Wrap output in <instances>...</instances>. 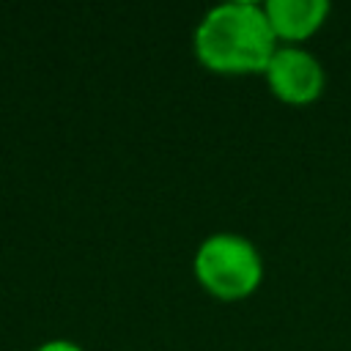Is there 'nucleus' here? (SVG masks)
Listing matches in <instances>:
<instances>
[{"mask_svg":"<svg viewBox=\"0 0 351 351\" xmlns=\"http://www.w3.org/2000/svg\"><path fill=\"white\" fill-rule=\"evenodd\" d=\"M192 47L203 69L214 74L241 77L263 74L280 41L271 33L263 3L225 0L211 5L200 16Z\"/></svg>","mask_w":351,"mask_h":351,"instance_id":"obj_1","label":"nucleus"},{"mask_svg":"<svg viewBox=\"0 0 351 351\" xmlns=\"http://www.w3.org/2000/svg\"><path fill=\"white\" fill-rule=\"evenodd\" d=\"M195 280L217 299L236 302L258 291L263 280V258L241 233H211L195 250Z\"/></svg>","mask_w":351,"mask_h":351,"instance_id":"obj_2","label":"nucleus"},{"mask_svg":"<svg viewBox=\"0 0 351 351\" xmlns=\"http://www.w3.org/2000/svg\"><path fill=\"white\" fill-rule=\"evenodd\" d=\"M263 77L269 90L285 104H310L326 88V71L321 60L299 44H280Z\"/></svg>","mask_w":351,"mask_h":351,"instance_id":"obj_3","label":"nucleus"},{"mask_svg":"<svg viewBox=\"0 0 351 351\" xmlns=\"http://www.w3.org/2000/svg\"><path fill=\"white\" fill-rule=\"evenodd\" d=\"M263 11L277 41L299 44L321 30L332 5L329 0H266Z\"/></svg>","mask_w":351,"mask_h":351,"instance_id":"obj_4","label":"nucleus"},{"mask_svg":"<svg viewBox=\"0 0 351 351\" xmlns=\"http://www.w3.org/2000/svg\"><path fill=\"white\" fill-rule=\"evenodd\" d=\"M33 351H85L80 343L66 340V337H55V340H44L41 346H36Z\"/></svg>","mask_w":351,"mask_h":351,"instance_id":"obj_5","label":"nucleus"}]
</instances>
